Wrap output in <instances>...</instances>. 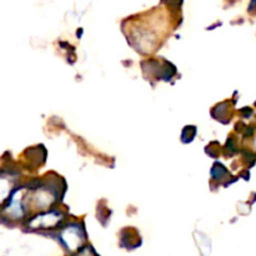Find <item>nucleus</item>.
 <instances>
[{
  "instance_id": "f257e3e1",
  "label": "nucleus",
  "mask_w": 256,
  "mask_h": 256,
  "mask_svg": "<svg viewBox=\"0 0 256 256\" xmlns=\"http://www.w3.org/2000/svg\"><path fill=\"white\" fill-rule=\"evenodd\" d=\"M62 242H65L69 249H75V248L79 246L82 244V236L79 232L78 228H70V229L65 230L64 234H62Z\"/></svg>"
},
{
  "instance_id": "f03ea898",
  "label": "nucleus",
  "mask_w": 256,
  "mask_h": 256,
  "mask_svg": "<svg viewBox=\"0 0 256 256\" xmlns=\"http://www.w3.org/2000/svg\"><path fill=\"white\" fill-rule=\"evenodd\" d=\"M60 216H58V214H46V215H42L40 218H36V219L32 222V226L35 225H42L44 228H50L55 224V222L59 220Z\"/></svg>"
},
{
  "instance_id": "7ed1b4c3",
  "label": "nucleus",
  "mask_w": 256,
  "mask_h": 256,
  "mask_svg": "<svg viewBox=\"0 0 256 256\" xmlns=\"http://www.w3.org/2000/svg\"><path fill=\"white\" fill-rule=\"evenodd\" d=\"M6 212L12 215V218H20L22 215V205H20L19 199H18V194L12 195V199L10 202L9 208L6 209Z\"/></svg>"
},
{
  "instance_id": "20e7f679",
  "label": "nucleus",
  "mask_w": 256,
  "mask_h": 256,
  "mask_svg": "<svg viewBox=\"0 0 256 256\" xmlns=\"http://www.w3.org/2000/svg\"><path fill=\"white\" fill-rule=\"evenodd\" d=\"M10 192V182L6 178L0 176V202L8 198Z\"/></svg>"
},
{
  "instance_id": "39448f33",
  "label": "nucleus",
  "mask_w": 256,
  "mask_h": 256,
  "mask_svg": "<svg viewBox=\"0 0 256 256\" xmlns=\"http://www.w3.org/2000/svg\"><path fill=\"white\" fill-rule=\"evenodd\" d=\"M249 12H256V0H252V2L249 5Z\"/></svg>"
}]
</instances>
